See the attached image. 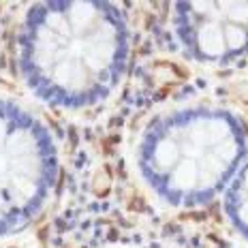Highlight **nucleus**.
Instances as JSON below:
<instances>
[{
  "mask_svg": "<svg viewBox=\"0 0 248 248\" xmlns=\"http://www.w3.org/2000/svg\"><path fill=\"white\" fill-rule=\"evenodd\" d=\"M128 28L111 2H37L19 32V71L49 107L88 109L111 96L128 64Z\"/></svg>",
  "mask_w": 248,
  "mask_h": 248,
  "instance_id": "1",
  "label": "nucleus"
},
{
  "mask_svg": "<svg viewBox=\"0 0 248 248\" xmlns=\"http://www.w3.org/2000/svg\"><path fill=\"white\" fill-rule=\"evenodd\" d=\"M246 156V128L223 107L186 105L154 118L135 161L148 190L173 208H195L225 193Z\"/></svg>",
  "mask_w": 248,
  "mask_h": 248,
  "instance_id": "2",
  "label": "nucleus"
},
{
  "mask_svg": "<svg viewBox=\"0 0 248 248\" xmlns=\"http://www.w3.org/2000/svg\"><path fill=\"white\" fill-rule=\"evenodd\" d=\"M58 180V148L49 128L24 105L0 99V237L26 229Z\"/></svg>",
  "mask_w": 248,
  "mask_h": 248,
  "instance_id": "3",
  "label": "nucleus"
},
{
  "mask_svg": "<svg viewBox=\"0 0 248 248\" xmlns=\"http://www.w3.org/2000/svg\"><path fill=\"white\" fill-rule=\"evenodd\" d=\"M171 26L184 54L201 64H225L248 49V2H175Z\"/></svg>",
  "mask_w": 248,
  "mask_h": 248,
  "instance_id": "4",
  "label": "nucleus"
},
{
  "mask_svg": "<svg viewBox=\"0 0 248 248\" xmlns=\"http://www.w3.org/2000/svg\"><path fill=\"white\" fill-rule=\"evenodd\" d=\"M225 216L237 233L248 240V161L240 165L225 188Z\"/></svg>",
  "mask_w": 248,
  "mask_h": 248,
  "instance_id": "5",
  "label": "nucleus"
}]
</instances>
